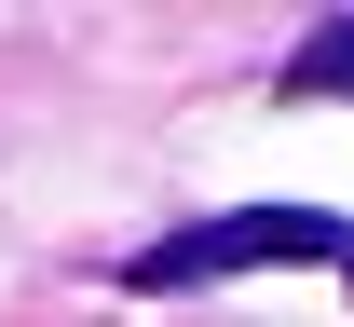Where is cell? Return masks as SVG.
Returning <instances> with one entry per match:
<instances>
[{"label": "cell", "mask_w": 354, "mask_h": 327, "mask_svg": "<svg viewBox=\"0 0 354 327\" xmlns=\"http://www.w3.org/2000/svg\"><path fill=\"white\" fill-rule=\"evenodd\" d=\"M286 95H354V14H341V28H313V41L286 55Z\"/></svg>", "instance_id": "2"}, {"label": "cell", "mask_w": 354, "mask_h": 327, "mask_svg": "<svg viewBox=\"0 0 354 327\" xmlns=\"http://www.w3.org/2000/svg\"><path fill=\"white\" fill-rule=\"evenodd\" d=\"M272 259L354 273V218H327V205H232V218H191V232L136 245L123 286H205V273H272Z\"/></svg>", "instance_id": "1"}]
</instances>
